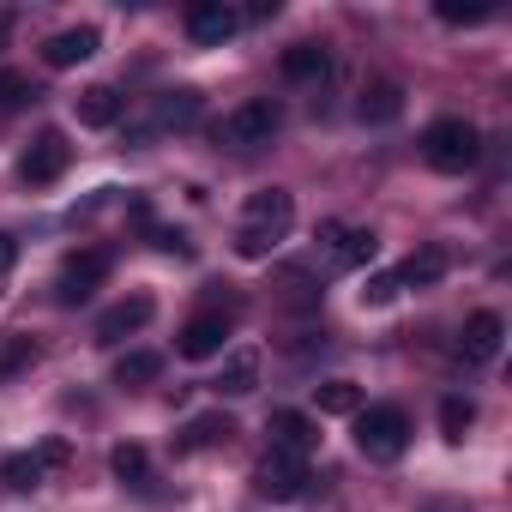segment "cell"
<instances>
[{
  "mask_svg": "<svg viewBox=\"0 0 512 512\" xmlns=\"http://www.w3.org/2000/svg\"><path fill=\"white\" fill-rule=\"evenodd\" d=\"M296 223V199L284 187H260V193H247L241 205V229H235V253L241 260H272L278 241L290 235Z\"/></svg>",
  "mask_w": 512,
  "mask_h": 512,
  "instance_id": "1",
  "label": "cell"
},
{
  "mask_svg": "<svg viewBox=\"0 0 512 512\" xmlns=\"http://www.w3.org/2000/svg\"><path fill=\"white\" fill-rule=\"evenodd\" d=\"M476 157H482V133L464 115H440L422 133V163L440 169V175H464V169H476Z\"/></svg>",
  "mask_w": 512,
  "mask_h": 512,
  "instance_id": "2",
  "label": "cell"
},
{
  "mask_svg": "<svg viewBox=\"0 0 512 512\" xmlns=\"http://www.w3.org/2000/svg\"><path fill=\"white\" fill-rule=\"evenodd\" d=\"M404 446H410V416H404L398 404H368V410H356V452H362V458L392 464V458H404Z\"/></svg>",
  "mask_w": 512,
  "mask_h": 512,
  "instance_id": "3",
  "label": "cell"
},
{
  "mask_svg": "<svg viewBox=\"0 0 512 512\" xmlns=\"http://www.w3.org/2000/svg\"><path fill=\"white\" fill-rule=\"evenodd\" d=\"M278 127H284V103H278V97H247V103H235V109L223 115V139L241 145V151L272 145Z\"/></svg>",
  "mask_w": 512,
  "mask_h": 512,
  "instance_id": "4",
  "label": "cell"
},
{
  "mask_svg": "<svg viewBox=\"0 0 512 512\" xmlns=\"http://www.w3.org/2000/svg\"><path fill=\"white\" fill-rule=\"evenodd\" d=\"M67 163H73L67 133H61V127H43V133L25 145V157H19V181H25V187H49V181L67 175Z\"/></svg>",
  "mask_w": 512,
  "mask_h": 512,
  "instance_id": "5",
  "label": "cell"
},
{
  "mask_svg": "<svg viewBox=\"0 0 512 512\" xmlns=\"http://www.w3.org/2000/svg\"><path fill=\"white\" fill-rule=\"evenodd\" d=\"M67 458H73V446H67L61 434H49V440H37L31 452H13L7 464H0V476H7V488H43L49 470H61Z\"/></svg>",
  "mask_w": 512,
  "mask_h": 512,
  "instance_id": "6",
  "label": "cell"
},
{
  "mask_svg": "<svg viewBox=\"0 0 512 512\" xmlns=\"http://www.w3.org/2000/svg\"><path fill=\"white\" fill-rule=\"evenodd\" d=\"M320 247H326V266L332 272H356V266H368L374 253H380L374 229H350V223H320Z\"/></svg>",
  "mask_w": 512,
  "mask_h": 512,
  "instance_id": "7",
  "label": "cell"
},
{
  "mask_svg": "<svg viewBox=\"0 0 512 512\" xmlns=\"http://www.w3.org/2000/svg\"><path fill=\"white\" fill-rule=\"evenodd\" d=\"M109 247H79V253H67V266H61V284H55V296L73 308V302H85L103 278H109Z\"/></svg>",
  "mask_w": 512,
  "mask_h": 512,
  "instance_id": "8",
  "label": "cell"
},
{
  "mask_svg": "<svg viewBox=\"0 0 512 512\" xmlns=\"http://www.w3.org/2000/svg\"><path fill=\"white\" fill-rule=\"evenodd\" d=\"M229 326H235V314H223V308H205V314H193V320L181 326L175 350H181L187 362H211V356H223V344H229Z\"/></svg>",
  "mask_w": 512,
  "mask_h": 512,
  "instance_id": "9",
  "label": "cell"
},
{
  "mask_svg": "<svg viewBox=\"0 0 512 512\" xmlns=\"http://www.w3.org/2000/svg\"><path fill=\"white\" fill-rule=\"evenodd\" d=\"M235 31H241V7H229V0H193V7H187V37L193 43L223 49Z\"/></svg>",
  "mask_w": 512,
  "mask_h": 512,
  "instance_id": "10",
  "label": "cell"
},
{
  "mask_svg": "<svg viewBox=\"0 0 512 512\" xmlns=\"http://www.w3.org/2000/svg\"><path fill=\"white\" fill-rule=\"evenodd\" d=\"M253 488H260L266 500H302L308 494V464L284 458V452H266L260 470H253Z\"/></svg>",
  "mask_w": 512,
  "mask_h": 512,
  "instance_id": "11",
  "label": "cell"
},
{
  "mask_svg": "<svg viewBox=\"0 0 512 512\" xmlns=\"http://www.w3.org/2000/svg\"><path fill=\"white\" fill-rule=\"evenodd\" d=\"M151 314H157V302L139 290V296H121L115 308H103L97 314V344H121V338H133V332H145L151 326Z\"/></svg>",
  "mask_w": 512,
  "mask_h": 512,
  "instance_id": "12",
  "label": "cell"
},
{
  "mask_svg": "<svg viewBox=\"0 0 512 512\" xmlns=\"http://www.w3.org/2000/svg\"><path fill=\"white\" fill-rule=\"evenodd\" d=\"M266 434H272V452H284V458H308L320 446V422L302 416V410H272Z\"/></svg>",
  "mask_w": 512,
  "mask_h": 512,
  "instance_id": "13",
  "label": "cell"
},
{
  "mask_svg": "<svg viewBox=\"0 0 512 512\" xmlns=\"http://www.w3.org/2000/svg\"><path fill=\"white\" fill-rule=\"evenodd\" d=\"M97 25H73V31H55L49 43H43V61L55 67V73H67V67H85L91 55H97Z\"/></svg>",
  "mask_w": 512,
  "mask_h": 512,
  "instance_id": "14",
  "label": "cell"
},
{
  "mask_svg": "<svg viewBox=\"0 0 512 512\" xmlns=\"http://www.w3.org/2000/svg\"><path fill=\"white\" fill-rule=\"evenodd\" d=\"M500 344H506V320H500L494 308H482V314H470V320H464L458 350H464L470 362H494V356H500Z\"/></svg>",
  "mask_w": 512,
  "mask_h": 512,
  "instance_id": "15",
  "label": "cell"
},
{
  "mask_svg": "<svg viewBox=\"0 0 512 512\" xmlns=\"http://www.w3.org/2000/svg\"><path fill=\"white\" fill-rule=\"evenodd\" d=\"M356 115H362L368 127H392V121L404 115V85H398V79H374V85L362 91Z\"/></svg>",
  "mask_w": 512,
  "mask_h": 512,
  "instance_id": "16",
  "label": "cell"
},
{
  "mask_svg": "<svg viewBox=\"0 0 512 512\" xmlns=\"http://www.w3.org/2000/svg\"><path fill=\"white\" fill-rule=\"evenodd\" d=\"M223 398H247L253 386H260V350H229L223 356V374L211 380Z\"/></svg>",
  "mask_w": 512,
  "mask_h": 512,
  "instance_id": "17",
  "label": "cell"
},
{
  "mask_svg": "<svg viewBox=\"0 0 512 512\" xmlns=\"http://www.w3.org/2000/svg\"><path fill=\"white\" fill-rule=\"evenodd\" d=\"M73 109H79V127H115L121 121V91L115 85H85L73 97Z\"/></svg>",
  "mask_w": 512,
  "mask_h": 512,
  "instance_id": "18",
  "label": "cell"
},
{
  "mask_svg": "<svg viewBox=\"0 0 512 512\" xmlns=\"http://www.w3.org/2000/svg\"><path fill=\"white\" fill-rule=\"evenodd\" d=\"M332 73V55L320 49V43H296V49H284V79L290 85H320Z\"/></svg>",
  "mask_w": 512,
  "mask_h": 512,
  "instance_id": "19",
  "label": "cell"
},
{
  "mask_svg": "<svg viewBox=\"0 0 512 512\" xmlns=\"http://www.w3.org/2000/svg\"><path fill=\"white\" fill-rule=\"evenodd\" d=\"M392 278H398V290H404V284H416V290H422V284H440V278H446V247H416Z\"/></svg>",
  "mask_w": 512,
  "mask_h": 512,
  "instance_id": "20",
  "label": "cell"
},
{
  "mask_svg": "<svg viewBox=\"0 0 512 512\" xmlns=\"http://www.w3.org/2000/svg\"><path fill=\"white\" fill-rule=\"evenodd\" d=\"M235 434V422L223 416V410H211V416H193L187 428H181V452H211V446H223Z\"/></svg>",
  "mask_w": 512,
  "mask_h": 512,
  "instance_id": "21",
  "label": "cell"
},
{
  "mask_svg": "<svg viewBox=\"0 0 512 512\" xmlns=\"http://www.w3.org/2000/svg\"><path fill=\"white\" fill-rule=\"evenodd\" d=\"M314 404H320V416H356L362 410V386L356 380H320Z\"/></svg>",
  "mask_w": 512,
  "mask_h": 512,
  "instance_id": "22",
  "label": "cell"
},
{
  "mask_svg": "<svg viewBox=\"0 0 512 512\" xmlns=\"http://www.w3.org/2000/svg\"><path fill=\"white\" fill-rule=\"evenodd\" d=\"M205 115V103H199V91H163V103H157V127H193Z\"/></svg>",
  "mask_w": 512,
  "mask_h": 512,
  "instance_id": "23",
  "label": "cell"
},
{
  "mask_svg": "<svg viewBox=\"0 0 512 512\" xmlns=\"http://www.w3.org/2000/svg\"><path fill=\"white\" fill-rule=\"evenodd\" d=\"M157 374H163V356L157 350H127L115 362V386H151Z\"/></svg>",
  "mask_w": 512,
  "mask_h": 512,
  "instance_id": "24",
  "label": "cell"
},
{
  "mask_svg": "<svg viewBox=\"0 0 512 512\" xmlns=\"http://www.w3.org/2000/svg\"><path fill=\"white\" fill-rule=\"evenodd\" d=\"M109 470H115L127 488H151V458H145V446H133V440L109 452Z\"/></svg>",
  "mask_w": 512,
  "mask_h": 512,
  "instance_id": "25",
  "label": "cell"
},
{
  "mask_svg": "<svg viewBox=\"0 0 512 512\" xmlns=\"http://www.w3.org/2000/svg\"><path fill=\"white\" fill-rule=\"evenodd\" d=\"M440 25H488L494 19V0H440Z\"/></svg>",
  "mask_w": 512,
  "mask_h": 512,
  "instance_id": "26",
  "label": "cell"
},
{
  "mask_svg": "<svg viewBox=\"0 0 512 512\" xmlns=\"http://www.w3.org/2000/svg\"><path fill=\"white\" fill-rule=\"evenodd\" d=\"M470 422H476V404H470V398H446V404H440V434H446V440H464Z\"/></svg>",
  "mask_w": 512,
  "mask_h": 512,
  "instance_id": "27",
  "label": "cell"
},
{
  "mask_svg": "<svg viewBox=\"0 0 512 512\" xmlns=\"http://www.w3.org/2000/svg\"><path fill=\"white\" fill-rule=\"evenodd\" d=\"M31 103H37V85L25 73H0V109L13 115V109H31Z\"/></svg>",
  "mask_w": 512,
  "mask_h": 512,
  "instance_id": "28",
  "label": "cell"
},
{
  "mask_svg": "<svg viewBox=\"0 0 512 512\" xmlns=\"http://www.w3.org/2000/svg\"><path fill=\"white\" fill-rule=\"evenodd\" d=\"M392 296H398V278H392V272H374V278H368V290H362V302H368V308H386Z\"/></svg>",
  "mask_w": 512,
  "mask_h": 512,
  "instance_id": "29",
  "label": "cell"
},
{
  "mask_svg": "<svg viewBox=\"0 0 512 512\" xmlns=\"http://www.w3.org/2000/svg\"><path fill=\"white\" fill-rule=\"evenodd\" d=\"M31 356H37V350H31V338H13L7 350H0V374H13V368H25Z\"/></svg>",
  "mask_w": 512,
  "mask_h": 512,
  "instance_id": "30",
  "label": "cell"
},
{
  "mask_svg": "<svg viewBox=\"0 0 512 512\" xmlns=\"http://www.w3.org/2000/svg\"><path fill=\"white\" fill-rule=\"evenodd\" d=\"M13 266H19V241L0 229V272H13Z\"/></svg>",
  "mask_w": 512,
  "mask_h": 512,
  "instance_id": "31",
  "label": "cell"
},
{
  "mask_svg": "<svg viewBox=\"0 0 512 512\" xmlns=\"http://www.w3.org/2000/svg\"><path fill=\"white\" fill-rule=\"evenodd\" d=\"M247 19H278V0H253V7L241 13V25H247Z\"/></svg>",
  "mask_w": 512,
  "mask_h": 512,
  "instance_id": "32",
  "label": "cell"
},
{
  "mask_svg": "<svg viewBox=\"0 0 512 512\" xmlns=\"http://www.w3.org/2000/svg\"><path fill=\"white\" fill-rule=\"evenodd\" d=\"M13 25H19V13H13V7H0V43L13 37Z\"/></svg>",
  "mask_w": 512,
  "mask_h": 512,
  "instance_id": "33",
  "label": "cell"
}]
</instances>
